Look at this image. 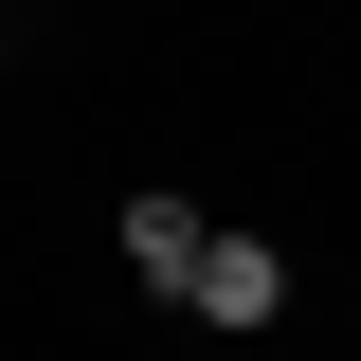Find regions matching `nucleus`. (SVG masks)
<instances>
[{
    "label": "nucleus",
    "mask_w": 361,
    "mask_h": 361,
    "mask_svg": "<svg viewBox=\"0 0 361 361\" xmlns=\"http://www.w3.org/2000/svg\"><path fill=\"white\" fill-rule=\"evenodd\" d=\"M180 307H199V325H289V253H271V235H217Z\"/></svg>",
    "instance_id": "nucleus-1"
},
{
    "label": "nucleus",
    "mask_w": 361,
    "mask_h": 361,
    "mask_svg": "<svg viewBox=\"0 0 361 361\" xmlns=\"http://www.w3.org/2000/svg\"><path fill=\"white\" fill-rule=\"evenodd\" d=\"M199 253H217V217L145 180V199H127V271H145V289H199Z\"/></svg>",
    "instance_id": "nucleus-2"
}]
</instances>
